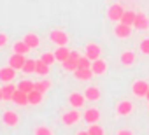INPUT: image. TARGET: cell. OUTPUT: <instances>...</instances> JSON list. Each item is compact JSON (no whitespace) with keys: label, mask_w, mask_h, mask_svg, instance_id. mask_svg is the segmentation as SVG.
I'll return each mask as SVG.
<instances>
[{"label":"cell","mask_w":149,"mask_h":135,"mask_svg":"<svg viewBox=\"0 0 149 135\" xmlns=\"http://www.w3.org/2000/svg\"><path fill=\"white\" fill-rule=\"evenodd\" d=\"M68 56H70V58H76V60H79V58H81V54H79L77 51H70V54H68Z\"/></svg>","instance_id":"obj_36"},{"label":"cell","mask_w":149,"mask_h":135,"mask_svg":"<svg viewBox=\"0 0 149 135\" xmlns=\"http://www.w3.org/2000/svg\"><path fill=\"white\" fill-rule=\"evenodd\" d=\"M4 100V93H2V88H0V102Z\"/></svg>","instance_id":"obj_38"},{"label":"cell","mask_w":149,"mask_h":135,"mask_svg":"<svg viewBox=\"0 0 149 135\" xmlns=\"http://www.w3.org/2000/svg\"><path fill=\"white\" fill-rule=\"evenodd\" d=\"M98 119H100V111H98V109H95V107L86 109V112H84V121H86L88 125L98 123Z\"/></svg>","instance_id":"obj_15"},{"label":"cell","mask_w":149,"mask_h":135,"mask_svg":"<svg viewBox=\"0 0 149 135\" xmlns=\"http://www.w3.org/2000/svg\"><path fill=\"white\" fill-rule=\"evenodd\" d=\"M119 135H132V130H126V128H123V130H119Z\"/></svg>","instance_id":"obj_37"},{"label":"cell","mask_w":149,"mask_h":135,"mask_svg":"<svg viewBox=\"0 0 149 135\" xmlns=\"http://www.w3.org/2000/svg\"><path fill=\"white\" fill-rule=\"evenodd\" d=\"M2 123L7 125V126H16L19 123V116L14 112V111H6L2 114Z\"/></svg>","instance_id":"obj_9"},{"label":"cell","mask_w":149,"mask_h":135,"mask_svg":"<svg viewBox=\"0 0 149 135\" xmlns=\"http://www.w3.org/2000/svg\"><path fill=\"white\" fill-rule=\"evenodd\" d=\"M91 63H93V61H91L86 54L79 58V67H81V69H91Z\"/></svg>","instance_id":"obj_32"},{"label":"cell","mask_w":149,"mask_h":135,"mask_svg":"<svg viewBox=\"0 0 149 135\" xmlns=\"http://www.w3.org/2000/svg\"><path fill=\"white\" fill-rule=\"evenodd\" d=\"M84 54H86V56L93 61V60H98V58H100L102 49H100V46H98V44H93V42H91V44H88V46H86Z\"/></svg>","instance_id":"obj_8"},{"label":"cell","mask_w":149,"mask_h":135,"mask_svg":"<svg viewBox=\"0 0 149 135\" xmlns=\"http://www.w3.org/2000/svg\"><path fill=\"white\" fill-rule=\"evenodd\" d=\"M18 90V84L14 86L13 83H6L4 86H2V93H4V100H13V95H14V91Z\"/></svg>","instance_id":"obj_17"},{"label":"cell","mask_w":149,"mask_h":135,"mask_svg":"<svg viewBox=\"0 0 149 135\" xmlns=\"http://www.w3.org/2000/svg\"><path fill=\"white\" fill-rule=\"evenodd\" d=\"M49 40L54 42L56 46H67L68 42V33L63 30H51L49 32Z\"/></svg>","instance_id":"obj_1"},{"label":"cell","mask_w":149,"mask_h":135,"mask_svg":"<svg viewBox=\"0 0 149 135\" xmlns=\"http://www.w3.org/2000/svg\"><path fill=\"white\" fill-rule=\"evenodd\" d=\"M18 88L23 90V91H26V93H30L32 90H35V83H32L30 79H23L21 83H18Z\"/></svg>","instance_id":"obj_27"},{"label":"cell","mask_w":149,"mask_h":135,"mask_svg":"<svg viewBox=\"0 0 149 135\" xmlns=\"http://www.w3.org/2000/svg\"><path fill=\"white\" fill-rule=\"evenodd\" d=\"M61 67L65 70H68V72H74L76 69H79V60H76V58H67L65 61H61Z\"/></svg>","instance_id":"obj_19"},{"label":"cell","mask_w":149,"mask_h":135,"mask_svg":"<svg viewBox=\"0 0 149 135\" xmlns=\"http://www.w3.org/2000/svg\"><path fill=\"white\" fill-rule=\"evenodd\" d=\"M133 26L137 30H147L149 28V18L144 14V13H137V18L133 21Z\"/></svg>","instance_id":"obj_12"},{"label":"cell","mask_w":149,"mask_h":135,"mask_svg":"<svg viewBox=\"0 0 149 135\" xmlns=\"http://www.w3.org/2000/svg\"><path fill=\"white\" fill-rule=\"evenodd\" d=\"M49 65L47 63H44L42 60H37V65H35V74H39V76H47L49 74Z\"/></svg>","instance_id":"obj_26"},{"label":"cell","mask_w":149,"mask_h":135,"mask_svg":"<svg viewBox=\"0 0 149 135\" xmlns=\"http://www.w3.org/2000/svg\"><path fill=\"white\" fill-rule=\"evenodd\" d=\"M33 133H37V135H51V128H47V126H37L33 130Z\"/></svg>","instance_id":"obj_33"},{"label":"cell","mask_w":149,"mask_h":135,"mask_svg":"<svg viewBox=\"0 0 149 135\" xmlns=\"http://www.w3.org/2000/svg\"><path fill=\"white\" fill-rule=\"evenodd\" d=\"M84 100H86L84 93H70V95H68V104H70L74 109L83 107V105H84Z\"/></svg>","instance_id":"obj_10"},{"label":"cell","mask_w":149,"mask_h":135,"mask_svg":"<svg viewBox=\"0 0 149 135\" xmlns=\"http://www.w3.org/2000/svg\"><path fill=\"white\" fill-rule=\"evenodd\" d=\"M121 65H125V67H130V65H133L135 63V53L133 51H125L123 54H121Z\"/></svg>","instance_id":"obj_24"},{"label":"cell","mask_w":149,"mask_h":135,"mask_svg":"<svg viewBox=\"0 0 149 135\" xmlns=\"http://www.w3.org/2000/svg\"><path fill=\"white\" fill-rule=\"evenodd\" d=\"M146 98H147V100H149V91H147V95H146Z\"/></svg>","instance_id":"obj_39"},{"label":"cell","mask_w":149,"mask_h":135,"mask_svg":"<svg viewBox=\"0 0 149 135\" xmlns=\"http://www.w3.org/2000/svg\"><path fill=\"white\" fill-rule=\"evenodd\" d=\"M42 98H44V93H40L39 90H32V91L28 93V102H30V105H39V104L42 102Z\"/></svg>","instance_id":"obj_21"},{"label":"cell","mask_w":149,"mask_h":135,"mask_svg":"<svg viewBox=\"0 0 149 135\" xmlns=\"http://www.w3.org/2000/svg\"><path fill=\"white\" fill-rule=\"evenodd\" d=\"M25 61H26L25 54L14 53V54H11V56H9V65H11V67H14L16 70H23V65H25Z\"/></svg>","instance_id":"obj_7"},{"label":"cell","mask_w":149,"mask_h":135,"mask_svg":"<svg viewBox=\"0 0 149 135\" xmlns=\"http://www.w3.org/2000/svg\"><path fill=\"white\" fill-rule=\"evenodd\" d=\"M132 111H133V104H132L130 100H121V102L116 105V112H118L119 116H128Z\"/></svg>","instance_id":"obj_13"},{"label":"cell","mask_w":149,"mask_h":135,"mask_svg":"<svg viewBox=\"0 0 149 135\" xmlns=\"http://www.w3.org/2000/svg\"><path fill=\"white\" fill-rule=\"evenodd\" d=\"M135 18H137V13H135V11H125V13H123V16H121V23L133 26Z\"/></svg>","instance_id":"obj_25"},{"label":"cell","mask_w":149,"mask_h":135,"mask_svg":"<svg viewBox=\"0 0 149 135\" xmlns=\"http://www.w3.org/2000/svg\"><path fill=\"white\" fill-rule=\"evenodd\" d=\"M123 13H125V9L119 6V4H112L109 9H107V18L111 19V21H121V16H123Z\"/></svg>","instance_id":"obj_4"},{"label":"cell","mask_w":149,"mask_h":135,"mask_svg":"<svg viewBox=\"0 0 149 135\" xmlns=\"http://www.w3.org/2000/svg\"><path fill=\"white\" fill-rule=\"evenodd\" d=\"M70 54V49L67 46H58L56 51H54V56H56V61H65Z\"/></svg>","instance_id":"obj_20"},{"label":"cell","mask_w":149,"mask_h":135,"mask_svg":"<svg viewBox=\"0 0 149 135\" xmlns=\"http://www.w3.org/2000/svg\"><path fill=\"white\" fill-rule=\"evenodd\" d=\"M7 40H9V39H7L6 33H0V47H4V46L7 44Z\"/></svg>","instance_id":"obj_35"},{"label":"cell","mask_w":149,"mask_h":135,"mask_svg":"<svg viewBox=\"0 0 149 135\" xmlns=\"http://www.w3.org/2000/svg\"><path fill=\"white\" fill-rule=\"evenodd\" d=\"M23 40H25L32 49L40 46V39H39V35H37V33H26V35L23 37Z\"/></svg>","instance_id":"obj_22"},{"label":"cell","mask_w":149,"mask_h":135,"mask_svg":"<svg viewBox=\"0 0 149 135\" xmlns=\"http://www.w3.org/2000/svg\"><path fill=\"white\" fill-rule=\"evenodd\" d=\"M88 133H90V135H102V133H104V128H102V126H98L97 123H93V125H90Z\"/></svg>","instance_id":"obj_31"},{"label":"cell","mask_w":149,"mask_h":135,"mask_svg":"<svg viewBox=\"0 0 149 135\" xmlns=\"http://www.w3.org/2000/svg\"><path fill=\"white\" fill-rule=\"evenodd\" d=\"M40 60L44 61V63H47L49 67L56 61V56H54V53H42V56H40Z\"/></svg>","instance_id":"obj_30"},{"label":"cell","mask_w":149,"mask_h":135,"mask_svg":"<svg viewBox=\"0 0 149 135\" xmlns=\"http://www.w3.org/2000/svg\"><path fill=\"white\" fill-rule=\"evenodd\" d=\"M14 77H16V69L14 67L7 65V67H2V69H0V83H4V84L13 83Z\"/></svg>","instance_id":"obj_2"},{"label":"cell","mask_w":149,"mask_h":135,"mask_svg":"<svg viewBox=\"0 0 149 135\" xmlns=\"http://www.w3.org/2000/svg\"><path fill=\"white\" fill-rule=\"evenodd\" d=\"M93 76H95V74H93L91 69H81V67H79V69L74 70V77L79 79V81H90Z\"/></svg>","instance_id":"obj_16"},{"label":"cell","mask_w":149,"mask_h":135,"mask_svg":"<svg viewBox=\"0 0 149 135\" xmlns=\"http://www.w3.org/2000/svg\"><path fill=\"white\" fill-rule=\"evenodd\" d=\"M132 91H133V95H135V97H146V95H147V91H149V83H147V81H144V79H139V81H135V83H133Z\"/></svg>","instance_id":"obj_3"},{"label":"cell","mask_w":149,"mask_h":135,"mask_svg":"<svg viewBox=\"0 0 149 135\" xmlns=\"http://www.w3.org/2000/svg\"><path fill=\"white\" fill-rule=\"evenodd\" d=\"M84 97H86V100L97 102V100L100 98V90H98L97 86H90V88L84 90Z\"/></svg>","instance_id":"obj_18"},{"label":"cell","mask_w":149,"mask_h":135,"mask_svg":"<svg viewBox=\"0 0 149 135\" xmlns=\"http://www.w3.org/2000/svg\"><path fill=\"white\" fill-rule=\"evenodd\" d=\"M61 121H63V125H67V126L76 125V123L79 121V112H77V111H67V112L61 116Z\"/></svg>","instance_id":"obj_11"},{"label":"cell","mask_w":149,"mask_h":135,"mask_svg":"<svg viewBox=\"0 0 149 135\" xmlns=\"http://www.w3.org/2000/svg\"><path fill=\"white\" fill-rule=\"evenodd\" d=\"M11 102H14L16 105L25 107V105H28V104H30V102H28V93L18 88V90L14 91V95H13V100H11Z\"/></svg>","instance_id":"obj_6"},{"label":"cell","mask_w":149,"mask_h":135,"mask_svg":"<svg viewBox=\"0 0 149 135\" xmlns=\"http://www.w3.org/2000/svg\"><path fill=\"white\" fill-rule=\"evenodd\" d=\"M91 70H93V74H95V76H102V74H105V72H107V63H105L102 58L93 60V63H91Z\"/></svg>","instance_id":"obj_14"},{"label":"cell","mask_w":149,"mask_h":135,"mask_svg":"<svg viewBox=\"0 0 149 135\" xmlns=\"http://www.w3.org/2000/svg\"><path fill=\"white\" fill-rule=\"evenodd\" d=\"M114 35L119 37V39H128V37L132 35V26H130V25H125V23L119 21V23L114 26Z\"/></svg>","instance_id":"obj_5"},{"label":"cell","mask_w":149,"mask_h":135,"mask_svg":"<svg viewBox=\"0 0 149 135\" xmlns=\"http://www.w3.org/2000/svg\"><path fill=\"white\" fill-rule=\"evenodd\" d=\"M35 65H37L35 60H28V58H26V61H25V65H23V72H25V74H35Z\"/></svg>","instance_id":"obj_28"},{"label":"cell","mask_w":149,"mask_h":135,"mask_svg":"<svg viewBox=\"0 0 149 135\" xmlns=\"http://www.w3.org/2000/svg\"><path fill=\"white\" fill-rule=\"evenodd\" d=\"M49 88H51V81H47V79H42V81L35 83V90H39L40 93H46Z\"/></svg>","instance_id":"obj_29"},{"label":"cell","mask_w":149,"mask_h":135,"mask_svg":"<svg viewBox=\"0 0 149 135\" xmlns=\"http://www.w3.org/2000/svg\"><path fill=\"white\" fill-rule=\"evenodd\" d=\"M30 49H32V47H30L25 40H18V42H14V46H13V51H14V53H19V54H28Z\"/></svg>","instance_id":"obj_23"},{"label":"cell","mask_w":149,"mask_h":135,"mask_svg":"<svg viewBox=\"0 0 149 135\" xmlns=\"http://www.w3.org/2000/svg\"><path fill=\"white\" fill-rule=\"evenodd\" d=\"M140 51H142L144 54H149V39H144V40L140 42Z\"/></svg>","instance_id":"obj_34"}]
</instances>
